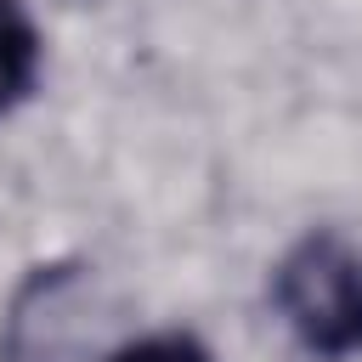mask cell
<instances>
[{"label": "cell", "instance_id": "6da1fadb", "mask_svg": "<svg viewBox=\"0 0 362 362\" xmlns=\"http://www.w3.org/2000/svg\"><path fill=\"white\" fill-rule=\"evenodd\" d=\"M272 305L317 362L362 356V243L317 226L272 272Z\"/></svg>", "mask_w": 362, "mask_h": 362}, {"label": "cell", "instance_id": "7a4b0ae2", "mask_svg": "<svg viewBox=\"0 0 362 362\" xmlns=\"http://www.w3.org/2000/svg\"><path fill=\"white\" fill-rule=\"evenodd\" d=\"M40 28L23 0H0V113H11L40 79Z\"/></svg>", "mask_w": 362, "mask_h": 362}, {"label": "cell", "instance_id": "3957f363", "mask_svg": "<svg viewBox=\"0 0 362 362\" xmlns=\"http://www.w3.org/2000/svg\"><path fill=\"white\" fill-rule=\"evenodd\" d=\"M107 362H215L192 334H147V339H130L119 345Z\"/></svg>", "mask_w": 362, "mask_h": 362}]
</instances>
